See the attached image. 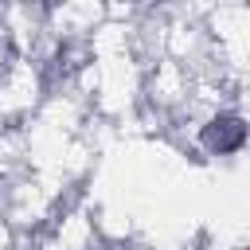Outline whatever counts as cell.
I'll list each match as a JSON object with an SVG mask.
<instances>
[{
    "label": "cell",
    "mask_w": 250,
    "mask_h": 250,
    "mask_svg": "<svg viewBox=\"0 0 250 250\" xmlns=\"http://www.w3.org/2000/svg\"><path fill=\"white\" fill-rule=\"evenodd\" d=\"M242 137H246V129H242V121H234V117H219V121H211L207 125V133H203V141L211 145V148H238L242 145Z\"/></svg>",
    "instance_id": "obj_1"
}]
</instances>
